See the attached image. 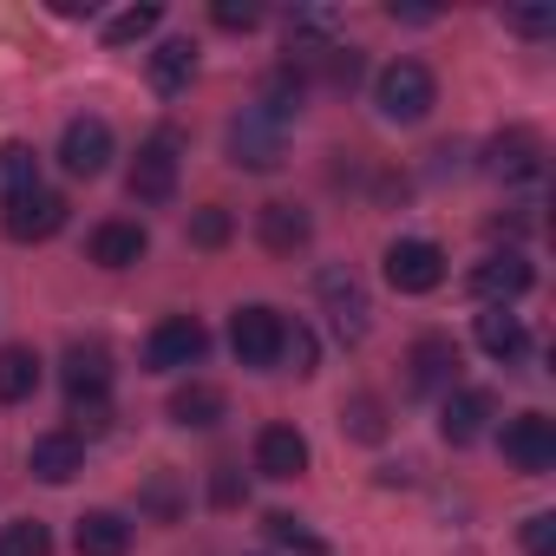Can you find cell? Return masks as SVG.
I'll return each mask as SVG.
<instances>
[{"mask_svg": "<svg viewBox=\"0 0 556 556\" xmlns=\"http://www.w3.org/2000/svg\"><path fill=\"white\" fill-rule=\"evenodd\" d=\"M295 105L302 99H289V73L275 79L255 105H242L236 112V125H229V164H242V170H275L289 157V118H295Z\"/></svg>", "mask_w": 556, "mask_h": 556, "instance_id": "1", "label": "cell"}, {"mask_svg": "<svg viewBox=\"0 0 556 556\" xmlns=\"http://www.w3.org/2000/svg\"><path fill=\"white\" fill-rule=\"evenodd\" d=\"M374 105H380L387 125H419V118L439 105V86H432V73H426L419 60H393V66L374 79Z\"/></svg>", "mask_w": 556, "mask_h": 556, "instance_id": "2", "label": "cell"}, {"mask_svg": "<svg viewBox=\"0 0 556 556\" xmlns=\"http://www.w3.org/2000/svg\"><path fill=\"white\" fill-rule=\"evenodd\" d=\"M282 334H289V321L275 315V308H262V302L255 308H236V321H229V348L255 374H268L275 361H282Z\"/></svg>", "mask_w": 556, "mask_h": 556, "instance_id": "3", "label": "cell"}, {"mask_svg": "<svg viewBox=\"0 0 556 556\" xmlns=\"http://www.w3.org/2000/svg\"><path fill=\"white\" fill-rule=\"evenodd\" d=\"M387 282H393L400 295H432V289L445 282V249L426 242V236H400V242L387 249Z\"/></svg>", "mask_w": 556, "mask_h": 556, "instance_id": "4", "label": "cell"}, {"mask_svg": "<svg viewBox=\"0 0 556 556\" xmlns=\"http://www.w3.org/2000/svg\"><path fill=\"white\" fill-rule=\"evenodd\" d=\"M203 348H210L203 321H197V315H170V321L151 328V341H144V367H151V374H177V367H197Z\"/></svg>", "mask_w": 556, "mask_h": 556, "instance_id": "5", "label": "cell"}, {"mask_svg": "<svg viewBox=\"0 0 556 556\" xmlns=\"http://www.w3.org/2000/svg\"><path fill=\"white\" fill-rule=\"evenodd\" d=\"M504 458H510L517 471L543 478V471L556 465V419H543V413H517V419H504Z\"/></svg>", "mask_w": 556, "mask_h": 556, "instance_id": "6", "label": "cell"}, {"mask_svg": "<svg viewBox=\"0 0 556 556\" xmlns=\"http://www.w3.org/2000/svg\"><path fill=\"white\" fill-rule=\"evenodd\" d=\"M125 184H131V197L151 203V210L170 203V197H177V138L164 131V138H151V144H138V164H131Z\"/></svg>", "mask_w": 556, "mask_h": 556, "instance_id": "7", "label": "cell"}, {"mask_svg": "<svg viewBox=\"0 0 556 556\" xmlns=\"http://www.w3.org/2000/svg\"><path fill=\"white\" fill-rule=\"evenodd\" d=\"M321 302H328V315H334V334L354 348V341H367V328H374V302H367V289L354 282L348 268H328L321 275Z\"/></svg>", "mask_w": 556, "mask_h": 556, "instance_id": "8", "label": "cell"}, {"mask_svg": "<svg viewBox=\"0 0 556 556\" xmlns=\"http://www.w3.org/2000/svg\"><path fill=\"white\" fill-rule=\"evenodd\" d=\"M484 170H491L497 184H530V177L543 170V138H536V131H523V125L497 131V138L484 144Z\"/></svg>", "mask_w": 556, "mask_h": 556, "instance_id": "9", "label": "cell"}, {"mask_svg": "<svg viewBox=\"0 0 556 556\" xmlns=\"http://www.w3.org/2000/svg\"><path fill=\"white\" fill-rule=\"evenodd\" d=\"M536 282V268L517 255V249H504V255H484L478 268H471V295L478 302H491V308H510L523 289Z\"/></svg>", "mask_w": 556, "mask_h": 556, "instance_id": "10", "label": "cell"}, {"mask_svg": "<svg viewBox=\"0 0 556 556\" xmlns=\"http://www.w3.org/2000/svg\"><path fill=\"white\" fill-rule=\"evenodd\" d=\"M60 164H66V177H105V164H112V125L105 118H73L66 138H60Z\"/></svg>", "mask_w": 556, "mask_h": 556, "instance_id": "11", "label": "cell"}, {"mask_svg": "<svg viewBox=\"0 0 556 556\" xmlns=\"http://www.w3.org/2000/svg\"><path fill=\"white\" fill-rule=\"evenodd\" d=\"M0 229H8L14 242H47V236H60V229H66V197H60V190H34V197L8 203Z\"/></svg>", "mask_w": 556, "mask_h": 556, "instance_id": "12", "label": "cell"}, {"mask_svg": "<svg viewBox=\"0 0 556 556\" xmlns=\"http://www.w3.org/2000/svg\"><path fill=\"white\" fill-rule=\"evenodd\" d=\"M491 419H497V393H484V387H452L445 406H439V432L452 445H471Z\"/></svg>", "mask_w": 556, "mask_h": 556, "instance_id": "13", "label": "cell"}, {"mask_svg": "<svg viewBox=\"0 0 556 556\" xmlns=\"http://www.w3.org/2000/svg\"><path fill=\"white\" fill-rule=\"evenodd\" d=\"M406 380H413V393H452L458 387V348L445 341V334H426V341H413V354H406Z\"/></svg>", "mask_w": 556, "mask_h": 556, "instance_id": "14", "label": "cell"}, {"mask_svg": "<svg viewBox=\"0 0 556 556\" xmlns=\"http://www.w3.org/2000/svg\"><path fill=\"white\" fill-rule=\"evenodd\" d=\"M255 236H262L268 255H295V249H308L315 223H308V210H295V203H262V210H255Z\"/></svg>", "mask_w": 556, "mask_h": 556, "instance_id": "15", "label": "cell"}, {"mask_svg": "<svg viewBox=\"0 0 556 556\" xmlns=\"http://www.w3.org/2000/svg\"><path fill=\"white\" fill-rule=\"evenodd\" d=\"M255 471L262 478H302L308 471V439L295 426H262L255 439Z\"/></svg>", "mask_w": 556, "mask_h": 556, "instance_id": "16", "label": "cell"}, {"mask_svg": "<svg viewBox=\"0 0 556 556\" xmlns=\"http://www.w3.org/2000/svg\"><path fill=\"white\" fill-rule=\"evenodd\" d=\"M27 465H34L40 484H73V478L86 471V445H79L73 432H40L34 452H27Z\"/></svg>", "mask_w": 556, "mask_h": 556, "instance_id": "17", "label": "cell"}, {"mask_svg": "<svg viewBox=\"0 0 556 556\" xmlns=\"http://www.w3.org/2000/svg\"><path fill=\"white\" fill-rule=\"evenodd\" d=\"M73 549H79V556H125V549H131V523H125L118 510H86V517L73 523Z\"/></svg>", "mask_w": 556, "mask_h": 556, "instance_id": "18", "label": "cell"}, {"mask_svg": "<svg viewBox=\"0 0 556 556\" xmlns=\"http://www.w3.org/2000/svg\"><path fill=\"white\" fill-rule=\"evenodd\" d=\"M144 249H151V236L138 223H99L92 229V262L99 268H131V262H144Z\"/></svg>", "mask_w": 556, "mask_h": 556, "instance_id": "19", "label": "cell"}, {"mask_svg": "<svg viewBox=\"0 0 556 556\" xmlns=\"http://www.w3.org/2000/svg\"><path fill=\"white\" fill-rule=\"evenodd\" d=\"M105 387H112V354H105L99 341L66 348V393H73V400H92V393H105Z\"/></svg>", "mask_w": 556, "mask_h": 556, "instance_id": "20", "label": "cell"}, {"mask_svg": "<svg viewBox=\"0 0 556 556\" xmlns=\"http://www.w3.org/2000/svg\"><path fill=\"white\" fill-rule=\"evenodd\" d=\"M40 190V151L34 144H0V203H21Z\"/></svg>", "mask_w": 556, "mask_h": 556, "instance_id": "21", "label": "cell"}, {"mask_svg": "<svg viewBox=\"0 0 556 556\" xmlns=\"http://www.w3.org/2000/svg\"><path fill=\"white\" fill-rule=\"evenodd\" d=\"M223 413H229V400H223V387H210V380H190V387L170 393V419H177V426H197V432H203V426H216Z\"/></svg>", "mask_w": 556, "mask_h": 556, "instance_id": "22", "label": "cell"}, {"mask_svg": "<svg viewBox=\"0 0 556 556\" xmlns=\"http://www.w3.org/2000/svg\"><path fill=\"white\" fill-rule=\"evenodd\" d=\"M190 79H197V47H190V40H164V47L151 53V86H157L164 99H177Z\"/></svg>", "mask_w": 556, "mask_h": 556, "instance_id": "23", "label": "cell"}, {"mask_svg": "<svg viewBox=\"0 0 556 556\" xmlns=\"http://www.w3.org/2000/svg\"><path fill=\"white\" fill-rule=\"evenodd\" d=\"M40 393V354L34 348H0V400L21 406Z\"/></svg>", "mask_w": 556, "mask_h": 556, "instance_id": "24", "label": "cell"}, {"mask_svg": "<svg viewBox=\"0 0 556 556\" xmlns=\"http://www.w3.org/2000/svg\"><path fill=\"white\" fill-rule=\"evenodd\" d=\"M478 348H484L491 361H517V354H523V321H517L510 308H484V315H478Z\"/></svg>", "mask_w": 556, "mask_h": 556, "instance_id": "25", "label": "cell"}, {"mask_svg": "<svg viewBox=\"0 0 556 556\" xmlns=\"http://www.w3.org/2000/svg\"><path fill=\"white\" fill-rule=\"evenodd\" d=\"M341 432L380 445V439H387V413H380V400H374V393H354V400L341 406Z\"/></svg>", "mask_w": 556, "mask_h": 556, "instance_id": "26", "label": "cell"}, {"mask_svg": "<svg viewBox=\"0 0 556 556\" xmlns=\"http://www.w3.org/2000/svg\"><path fill=\"white\" fill-rule=\"evenodd\" d=\"M157 21H164L157 0H144V8H125V14L105 21V47H131V40H144V34H157Z\"/></svg>", "mask_w": 556, "mask_h": 556, "instance_id": "27", "label": "cell"}, {"mask_svg": "<svg viewBox=\"0 0 556 556\" xmlns=\"http://www.w3.org/2000/svg\"><path fill=\"white\" fill-rule=\"evenodd\" d=\"M0 556H53V536H47V523H40V517H21V523H8V530H0Z\"/></svg>", "mask_w": 556, "mask_h": 556, "instance_id": "28", "label": "cell"}, {"mask_svg": "<svg viewBox=\"0 0 556 556\" xmlns=\"http://www.w3.org/2000/svg\"><path fill=\"white\" fill-rule=\"evenodd\" d=\"M268 536L282 543V549H295V556H328V543H321L302 517H289V510H275V517H268Z\"/></svg>", "mask_w": 556, "mask_h": 556, "instance_id": "29", "label": "cell"}, {"mask_svg": "<svg viewBox=\"0 0 556 556\" xmlns=\"http://www.w3.org/2000/svg\"><path fill=\"white\" fill-rule=\"evenodd\" d=\"M99 432H112V400L105 393L73 400V439H99Z\"/></svg>", "mask_w": 556, "mask_h": 556, "instance_id": "30", "label": "cell"}, {"mask_svg": "<svg viewBox=\"0 0 556 556\" xmlns=\"http://www.w3.org/2000/svg\"><path fill=\"white\" fill-rule=\"evenodd\" d=\"M504 27L523 40H543V34H556V8H504Z\"/></svg>", "mask_w": 556, "mask_h": 556, "instance_id": "31", "label": "cell"}, {"mask_svg": "<svg viewBox=\"0 0 556 556\" xmlns=\"http://www.w3.org/2000/svg\"><path fill=\"white\" fill-rule=\"evenodd\" d=\"M216 27H229V34H249V27H262V8L255 0H216Z\"/></svg>", "mask_w": 556, "mask_h": 556, "instance_id": "32", "label": "cell"}, {"mask_svg": "<svg viewBox=\"0 0 556 556\" xmlns=\"http://www.w3.org/2000/svg\"><path fill=\"white\" fill-rule=\"evenodd\" d=\"M523 556H556V517L549 510L523 517Z\"/></svg>", "mask_w": 556, "mask_h": 556, "instance_id": "33", "label": "cell"}, {"mask_svg": "<svg viewBox=\"0 0 556 556\" xmlns=\"http://www.w3.org/2000/svg\"><path fill=\"white\" fill-rule=\"evenodd\" d=\"M190 242H197V249H223V242H229V216H223V210H197Z\"/></svg>", "mask_w": 556, "mask_h": 556, "instance_id": "34", "label": "cell"}, {"mask_svg": "<svg viewBox=\"0 0 556 556\" xmlns=\"http://www.w3.org/2000/svg\"><path fill=\"white\" fill-rule=\"evenodd\" d=\"M282 361H295V374H315V334L308 328H289L282 334Z\"/></svg>", "mask_w": 556, "mask_h": 556, "instance_id": "35", "label": "cell"}, {"mask_svg": "<svg viewBox=\"0 0 556 556\" xmlns=\"http://www.w3.org/2000/svg\"><path fill=\"white\" fill-rule=\"evenodd\" d=\"M144 510H151V517H177V484H170V478H157V484L144 491Z\"/></svg>", "mask_w": 556, "mask_h": 556, "instance_id": "36", "label": "cell"}, {"mask_svg": "<svg viewBox=\"0 0 556 556\" xmlns=\"http://www.w3.org/2000/svg\"><path fill=\"white\" fill-rule=\"evenodd\" d=\"M210 491H216V504H236V497H242V484H236V471H229V465L216 471V484H210Z\"/></svg>", "mask_w": 556, "mask_h": 556, "instance_id": "37", "label": "cell"}]
</instances>
